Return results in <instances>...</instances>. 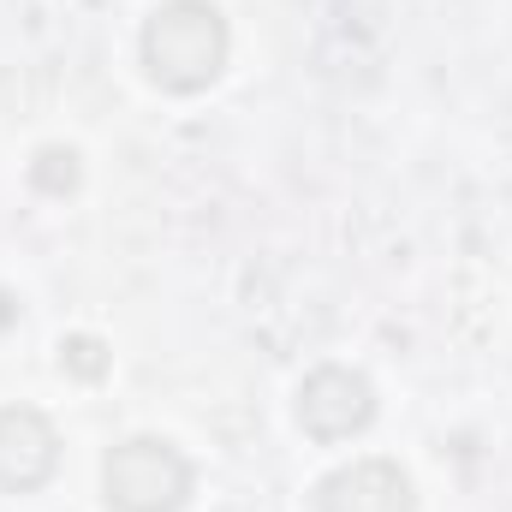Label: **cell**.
<instances>
[{"label":"cell","mask_w":512,"mask_h":512,"mask_svg":"<svg viewBox=\"0 0 512 512\" xmlns=\"http://www.w3.org/2000/svg\"><path fill=\"white\" fill-rule=\"evenodd\" d=\"M60 370L78 376V382H102L108 376V346L96 334H72V340H60Z\"/></svg>","instance_id":"obj_7"},{"label":"cell","mask_w":512,"mask_h":512,"mask_svg":"<svg viewBox=\"0 0 512 512\" xmlns=\"http://www.w3.org/2000/svg\"><path fill=\"white\" fill-rule=\"evenodd\" d=\"M316 512H417V495L393 459H358L316 483Z\"/></svg>","instance_id":"obj_5"},{"label":"cell","mask_w":512,"mask_h":512,"mask_svg":"<svg viewBox=\"0 0 512 512\" xmlns=\"http://www.w3.org/2000/svg\"><path fill=\"white\" fill-rule=\"evenodd\" d=\"M78 179H84L78 149H60V143L36 149V161H30V185H36V191H48V197H72Z\"/></svg>","instance_id":"obj_6"},{"label":"cell","mask_w":512,"mask_h":512,"mask_svg":"<svg viewBox=\"0 0 512 512\" xmlns=\"http://www.w3.org/2000/svg\"><path fill=\"white\" fill-rule=\"evenodd\" d=\"M370 417H376V387L346 364H322L298 387V423L310 441H352L370 429Z\"/></svg>","instance_id":"obj_3"},{"label":"cell","mask_w":512,"mask_h":512,"mask_svg":"<svg viewBox=\"0 0 512 512\" xmlns=\"http://www.w3.org/2000/svg\"><path fill=\"white\" fill-rule=\"evenodd\" d=\"M102 495L114 512H179L191 501V459L161 435H131L102 465Z\"/></svg>","instance_id":"obj_2"},{"label":"cell","mask_w":512,"mask_h":512,"mask_svg":"<svg viewBox=\"0 0 512 512\" xmlns=\"http://www.w3.org/2000/svg\"><path fill=\"white\" fill-rule=\"evenodd\" d=\"M227 18L209 0H167L143 24V72L167 96H197L227 72Z\"/></svg>","instance_id":"obj_1"},{"label":"cell","mask_w":512,"mask_h":512,"mask_svg":"<svg viewBox=\"0 0 512 512\" xmlns=\"http://www.w3.org/2000/svg\"><path fill=\"white\" fill-rule=\"evenodd\" d=\"M60 465V435L36 405H0V489L30 495L54 477Z\"/></svg>","instance_id":"obj_4"}]
</instances>
